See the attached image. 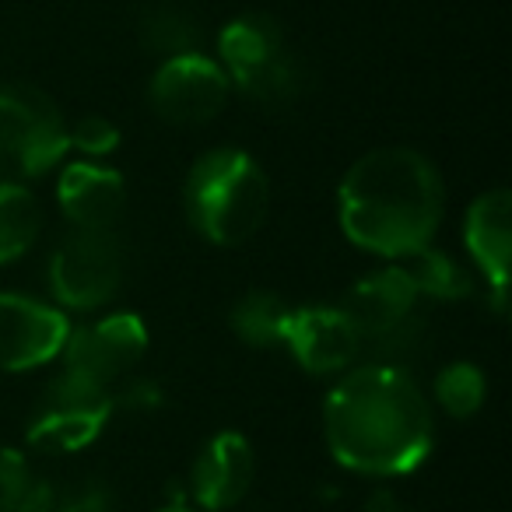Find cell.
Segmentation results:
<instances>
[{"label": "cell", "instance_id": "obj_1", "mask_svg": "<svg viewBox=\"0 0 512 512\" xmlns=\"http://www.w3.org/2000/svg\"><path fill=\"white\" fill-rule=\"evenodd\" d=\"M323 435L341 467L369 477H400L432 453V407L407 369L369 362L330 390Z\"/></svg>", "mask_w": 512, "mask_h": 512}, {"label": "cell", "instance_id": "obj_2", "mask_svg": "<svg viewBox=\"0 0 512 512\" xmlns=\"http://www.w3.org/2000/svg\"><path fill=\"white\" fill-rule=\"evenodd\" d=\"M341 228L376 256H414L432 242L446 211L435 165L414 148H376L362 155L337 190Z\"/></svg>", "mask_w": 512, "mask_h": 512}, {"label": "cell", "instance_id": "obj_3", "mask_svg": "<svg viewBox=\"0 0 512 512\" xmlns=\"http://www.w3.org/2000/svg\"><path fill=\"white\" fill-rule=\"evenodd\" d=\"M190 225L214 246H239L253 239L267 218V186L264 169L239 148L207 151L193 162L183 186Z\"/></svg>", "mask_w": 512, "mask_h": 512}, {"label": "cell", "instance_id": "obj_4", "mask_svg": "<svg viewBox=\"0 0 512 512\" xmlns=\"http://www.w3.org/2000/svg\"><path fill=\"white\" fill-rule=\"evenodd\" d=\"M221 71L242 95L260 106H292L306 88V71L285 36V25L271 15L249 11L228 22L218 39Z\"/></svg>", "mask_w": 512, "mask_h": 512}, {"label": "cell", "instance_id": "obj_5", "mask_svg": "<svg viewBox=\"0 0 512 512\" xmlns=\"http://www.w3.org/2000/svg\"><path fill=\"white\" fill-rule=\"evenodd\" d=\"M418 288L407 267H383L365 274L344 295V313L362 337V351H376V365L404 369L411 351L421 341Z\"/></svg>", "mask_w": 512, "mask_h": 512}, {"label": "cell", "instance_id": "obj_6", "mask_svg": "<svg viewBox=\"0 0 512 512\" xmlns=\"http://www.w3.org/2000/svg\"><path fill=\"white\" fill-rule=\"evenodd\" d=\"M71 148L57 102L36 85H0V176L32 179L50 172Z\"/></svg>", "mask_w": 512, "mask_h": 512}, {"label": "cell", "instance_id": "obj_7", "mask_svg": "<svg viewBox=\"0 0 512 512\" xmlns=\"http://www.w3.org/2000/svg\"><path fill=\"white\" fill-rule=\"evenodd\" d=\"M116 400L109 386L92 383L85 376H74L64 369L46 386L43 400L29 421V442L43 453H74L85 449L106 428Z\"/></svg>", "mask_w": 512, "mask_h": 512}, {"label": "cell", "instance_id": "obj_8", "mask_svg": "<svg viewBox=\"0 0 512 512\" xmlns=\"http://www.w3.org/2000/svg\"><path fill=\"white\" fill-rule=\"evenodd\" d=\"M123 285V246L113 232L78 228L50 260V288L71 309H99Z\"/></svg>", "mask_w": 512, "mask_h": 512}, {"label": "cell", "instance_id": "obj_9", "mask_svg": "<svg viewBox=\"0 0 512 512\" xmlns=\"http://www.w3.org/2000/svg\"><path fill=\"white\" fill-rule=\"evenodd\" d=\"M232 81L204 53H179L162 60L148 85V102L165 123L176 127H200L211 123L225 109Z\"/></svg>", "mask_w": 512, "mask_h": 512}, {"label": "cell", "instance_id": "obj_10", "mask_svg": "<svg viewBox=\"0 0 512 512\" xmlns=\"http://www.w3.org/2000/svg\"><path fill=\"white\" fill-rule=\"evenodd\" d=\"M144 351H148V327L141 323V316L113 313L92 327L71 330L60 355H64L67 372L109 386L123 372L134 369Z\"/></svg>", "mask_w": 512, "mask_h": 512}, {"label": "cell", "instance_id": "obj_11", "mask_svg": "<svg viewBox=\"0 0 512 512\" xmlns=\"http://www.w3.org/2000/svg\"><path fill=\"white\" fill-rule=\"evenodd\" d=\"M281 344L313 376H337L362 355V337L341 306H302L285 320Z\"/></svg>", "mask_w": 512, "mask_h": 512}, {"label": "cell", "instance_id": "obj_12", "mask_svg": "<svg viewBox=\"0 0 512 512\" xmlns=\"http://www.w3.org/2000/svg\"><path fill=\"white\" fill-rule=\"evenodd\" d=\"M64 313L25 295H0V372H25L46 365L67 344Z\"/></svg>", "mask_w": 512, "mask_h": 512}, {"label": "cell", "instance_id": "obj_13", "mask_svg": "<svg viewBox=\"0 0 512 512\" xmlns=\"http://www.w3.org/2000/svg\"><path fill=\"white\" fill-rule=\"evenodd\" d=\"M512 193L509 190H488L467 207L463 221V242H467L474 264L481 267L484 281L495 295L498 316H505L509 306V253H512Z\"/></svg>", "mask_w": 512, "mask_h": 512}, {"label": "cell", "instance_id": "obj_14", "mask_svg": "<svg viewBox=\"0 0 512 512\" xmlns=\"http://www.w3.org/2000/svg\"><path fill=\"white\" fill-rule=\"evenodd\" d=\"M256 474V456L246 435L218 432L197 453L190 470L193 502L207 512H225L246 498Z\"/></svg>", "mask_w": 512, "mask_h": 512}, {"label": "cell", "instance_id": "obj_15", "mask_svg": "<svg viewBox=\"0 0 512 512\" xmlns=\"http://www.w3.org/2000/svg\"><path fill=\"white\" fill-rule=\"evenodd\" d=\"M60 211L74 228L85 232H109L120 221L127 204V186L123 176L113 169H102L92 162L67 165L57 183Z\"/></svg>", "mask_w": 512, "mask_h": 512}, {"label": "cell", "instance_id": "obj_16", "mask_svg": "<svg viewBox=\"0 0 512 512\" xmlns=\"http://www.w3.org/2000/svg\"><path fill=\"white\" fill-rule=\"evenodd\" d=\"M43 232V207L25 186L0 183V267L15 264Z\"/></svg>", "mask_w": 512, "mask_h": 512}, {"label": "cell", "instance_id": "obj_17", "mask_svg": "<svg viewBox=\"0 0 512 512\" xmlns=\"http://www.w3.org/2000/svg\"><path fill=\"white\" fill-rule=\"evenodd\" d=\"M292 313L281 295L274 292H249L235 302L232 330L249 344V348H278L285 334V320Z\"/></svg>", "mask_w": 512, "mask_h": 512}, {"label": "cell", "instance_id": "obj_18", "mask_svg": "<svg viewBox=\"0 0 512 512\" xmlns=\"http://www.w3.org/2000/svg\"><path fill=\"white\" fill-rule=\"evenodd\" d=\"M407 274H411L418 295H432V299H442V302L467 299V295L474 292V278L467 274V267L456 264L453 256L432 246L414 253V264L407 267Z\"/></svg>", "mask_w": 512, "mask_h": 512}, {"label": "cell", "instance_id": "obj_19", "mask_svg": "<svg viewBox=\"0 0 512 512\" xmlns=\"http://www.w3.org/2000/svg\"><path fill=\"white\" fill-rule=\"evenodd\" d=\"M488 397V379L474 362H453L435 376V400L449 418H474Z\"/></svg>", "mask_w": 512, "mask_h": 512}, {"label": "cell", "instance_id": "obj_20", "mask_svg": "<svg viewBox=\"0 0 512 512\" xmlns=\"http://www.w3.org/2000/svg\"><path fill=\"white\" fill-rule=\"evenodd\" d=\"M141 39L151 53H162L165 60L179 53H197V25L183 8H155L144 15Z\"/></svg>", "mask_w": 512, "mask_h": 512}, {"label": "cell", "instance_id": "obj_21", "mask_svg": "<svg viewBox=\"0 0 512 512\" xmlns=\"http://www.w3.org/2000/svg\"><path fill=\"white\" fill-rule=\"evenodd\" d=\"M67 141L88 158H99V155H109L116 151L120 144V127L106 116H85L74 130H67Z\"/></svg>", "mask_w": 512, "mask_h": 512}, {"label": "cell", "instance_id": "obj_22", "mask_svg": "<svg viewBox=\"0 0 512 512\" xmlns=\"http://www.w3.org/2000/svg\"><path fill=\"white\" fill-rule=\"evenodd\" d=\"M60 512H109L113 509V491L95 477H81V481L67 484L57 495Z\"/></svg>", "mask_w": 512, "mask_h": 512}, {"label": "cell", "instance_id": "obj_23", "mask_svg": "<svg viewBox=\"0 0 512 512\" xmlns=\"http://www.w3.org/2000/svg\"><path fill=\"white\" fill-rule=\"evenodd\" d=\"M32 470L22 453L0 446V512H15L18 498H22L25 484H29Z\"/></svg>", "mask_w": 512, "mask_h": 512}, {"label": "cell", "instance_id": "obj_24", "mask_svg": "<svg viewBox=\"0 0 512 512\" xmlns=\"http://www.w3.org/2000/svg\"><path fill=\"white\" fill-rule=\"evenodd\" d=\"M53 509H57V491H53V484L32 474L22 491V498H18L15 512H53Z\"/></svg>", "mask_w": 512, "mask_h": 512}, {"label": "cell", "instance_id": "obj_25", "mask_svg": "<svg viewBox=\"0 0 512 512\" xmlns=\"http://www.w3.org/2000/svg\"><path fill=\"white\" fill-rule=\"evenodd\" d=\"M365 512H407V505H404V498H400L397 491L376 488L369 495V502H365Z\"/></svg>", "mask_w": 512, "mask_h": 512}, {"label": "cell", "instance_id": "obj_26", "mask_svg": "<svg viewBox=\"0 0 512 512\" xmlns=\"http://www.w3.org/2000/svg\"><path fill=\"white\" fill-rule=\"evenodd\" d=\"M158 512H197V509H186V505H165V509Z\"/></svg>", "mask_w": 512, "mask_h": 512}]
</instances>
